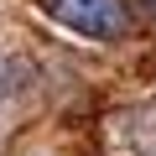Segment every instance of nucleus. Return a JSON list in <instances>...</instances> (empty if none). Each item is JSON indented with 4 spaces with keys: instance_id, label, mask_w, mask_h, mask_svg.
<instances>
[{
    "instance_id": "f257e3e1",
    "label": "nucleus",
    "mask_w": 156,
    "mask_h": 156,
    "mask_svg": "<svg viewBox=\"0 0 156 156\" xmlns=\"http://www.w3.org/2000/svg\"><path fill=\"white\" fill-rule=\"evenodd\" d=\"M42 11V21H52L57 31L78 37V42H125L135 31V11L130 0H31Z\"/></svg>"
},
{
    "instance_id": "7ed1b4c3",
    "label": "nucleus",
    "mask_w": 156,
    "mask_h": 156,
    "mask_svg": "<svg viewBox=\"0 0 156 156\" xmlns=\"http://www.w3.org/2000/svg\"><path fill=\"white\" fill-rule=\"evenodd\" d=\"M140 5H146V11H151V16H156V0H140Z\"/></svg>"
},
{
    "instance_id": "f03ea898",
    "label": "nucleus",
    "mask_w": 156,
    "mask_h": 156,
    "mask_svg": "<svg viewBox=\"0 0 156 156\" xmlns=\"http://www.w3.org/2000/svg\"><path fill=\"white\" fill-rule=\"evenodd\" d=\"M109 130H115V151L120 156H156V89L130 99L125 109H115Z\"/></svg>"
}]
</instances>
